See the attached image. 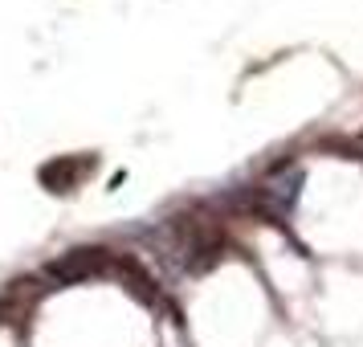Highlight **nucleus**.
<instances>
[{
    "instance_id": "nucleus-1",
    "label": "nucleus",
    "mask_w": 363,
    "mask_h": 347,
    "mask_svg": "<svg viewBox=\"0 0 363 347\" xmlns=\"http://www.w3.org/2000/svg\"><path fill=\"white\" fill-rule=\"evenodd\" d=\"M257 192H262L257 197V213L265 209V213H274V216H286L298 204V192H302V167H294V164L274 167Z\"/></svg>"
},
{
    "instance_id": "nucleus-2",
    "label": "nucleus",
    "mask_w": 363,
    "mask_h": 347,
    "mask_svg": "<svg viewBox=\"0 0 363 347\" xmlns=\"http://www.w3.org/2000/svg\"><path fill=\"white\" fill-rule=\"evenodd\" d=\"M106 270V249H69L66 258L50 262V278L53 282H82V278H94Z\"/></svg>"
},
{
    "instance_id": "nucleus-3",
    "label": "nucleus",
    "mask_w": 363,
    "mask_h": 347,
    "mask_svg": "<svg viewBox=\"0 0 363 347\" xmlns=\"http://www.w3.org/2000/svg\"><path fill=\"white\" fill-rule=\"evenodd\" d=\"M90 164H94V160H69V155H62V160H53V164L41 167V184H45L50 192H69Z\"/></svg>"
}]
</instances>
